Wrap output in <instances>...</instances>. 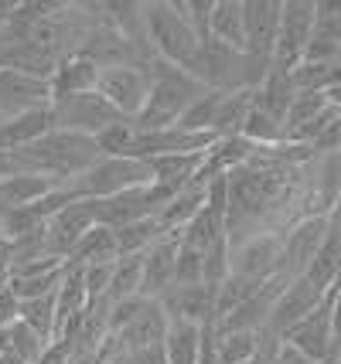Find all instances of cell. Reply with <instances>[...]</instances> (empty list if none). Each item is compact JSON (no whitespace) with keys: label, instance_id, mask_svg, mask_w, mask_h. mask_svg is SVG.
I'll list each match as a JSON object with an SVG mask.
<instances>
[{"label":"cell","instance_id":"6da1fadb","mask_svg":"<svg viewBox=\"0 0 341 364\" xmlns=\"http://www.w3.org/2000/svg\"><path fill=\"white\" fill-rule=\"evenodd\" d=\"M140 28H144V41L157 62H167L181 72H188V75H195L205 41L184 21V14L178 11V0L140 4Z\"/></svg>","mask_w":341,"mask_h":364},{"label":"cell","instance_id":"7a4b0ae2","mask_svg":"<svg viewBox=\"0 0 341 364\" xmlns=\"http://www.w3.org/2000/svg\"><path fill=\"white\" fill-rule=\"evenodd\" d=\"M147 72H150V92H147L144 109L133 119V129L154 133V129L178 127V119L188 112V106L205 92V85L195 75H188V72H181L167 62H157V58L147 65Z\"/></svg>","mask_w":341,"mask_h":364},{"label":"cell","instance_id":"3957f363","mask_svg":"<svg viewBox=\"0 0 341 364\" xmlns=\"http://www.w3.org/2000/svg\"><path fill=\"white\" fill-rule=\"evenodd\" d=\"M147 184H154L150 164L137 157H103L79 181H72L75 194L85 201H103V198H113V194H123V191L133 188H147Z\"/></svg>","mask_w":341,"mask_h":364},{"label":"cell","instance_id":"277c9868","mask_svg":"<svg viewBox=\"0 0 341 364\" xmlns=\"http://www.w3.org/2000/svg\"><path fill=\"white\" fill-rule=\"evenodd\" d=\"M310 31H314V0H283L270 68L290 75L293 68L304 62V51L310 45Z\"/></svg>","mask_w":341,"mask_h":364},{"label":"cell","instance_id":"5b68a950","mask_svg":"<svg viewBox=\"0 0 341 364\" xmlns=\"http://www.w3.org/2000/svg\"><path fill=\"white\" fill-rule=\"evenodd\" d=\"M51 119H55V129H62V133H75V136L96 140L103 129L120 123L123 116L99 92H82V95H68V99H55L51 102Z\"/></svg>","mask_w":341,"mask_h":364},{"label":"cell","instance_id":"8992f818","mask_svg":"<svg viewBox=\"0 0 341 364\" xmlns=\"http://www.w3.org/2000/svg\"><path fill=\"white\" fill-rule=\"evenodd\" d=\"M96 92L113 106L123 119H137V112L144 109L147 92H150V72L144 65H110L99 68Z\"/></svg>","mask_w":341,"mask_h":364},{"label":"cell","instance_id":"52a82bcc","mask_svg":"<svg viewBox=\"0 0 341 364\" xmlns=\"http://www.w3.org/2000/svg\"><path fill=\"white\" fill-rule=\"evenodd\" d=\"M283 344L293 348L297 354H304L308 361L327 364L331 350H335V289L314 306V314H308L283 337Z\"/></svg>","mask_w":341,"mask_h":364},{"label":"cell","instance_id":"ba28073f","mask_svg":"<svg viewBox=\"0 0 341 364\" xmlns=\"http://www.w3.org/2000/svg\"><path fill=\"white\" fill-rule=\"evenodd\" d=\"M96 205L93 201H85V198H75L72 205H65L62 211H55L45 225V245H48V252L55 259H62L68 262L72 252L79 249V242L93 228H96Z\"/></svg>","mask_w":341,"mask_h":364},{"label":"cell","instance_id":"9c48e42d","mask_svg":"<svg viewBox=\"0 0 341 364\" xmlns=\"http://www.w3.org/2000/svg\"><path fill=\"white\" fill-rule=\"evenodd\" d=\"M327 235V218L318 215V218H300L293 222L283 238H280V262H276V272L287 276V279H297L304 276L310 266L314 252L321 249V242Z\"/></svg>","mask_w":341,"mask_h":364},{"label":"cell","instance_id":"30bf717a","mask_svg":"<svg viewBox=\"0 0 341 364\" xmlns=\"http://www.w3.org/2000/svg\"><path fill=\"white\" fill-rule=\"evenodd\" d=\"M48 106H51L48 79H38V75L0 65V119H14V116H24V112L48 109Z\"/></svg>","mask_w":341,"mask_h":364},{"label":"cell","instance_id":"8fae6325","mask_svg":"<svg viewBox=\"0 0 341 364\" xmlns=\"http://www.w3.org/2000/svg\"><path fill=\"white\" fill-rule=\"evenodd\" d=\"M325 296L327 293H321L318 286H310L304 276H297V279H290L287 289L276 296L273 310H270V320H266V327H263V331L273 333L276 341H283V337H287L300 320L308 317V314H314V306L325 300Z\"/></svg>","mask_w":341,"mask_h":364},{"label":"cell","instance_id":"7c38bea8","mask_svg":"<svg viewBox=\"0 0 341 364\" xmlns=\"http://www.w3.org/2000/svg\"><path fill=\"white\" fill-rule=\"evenodd\" d=\"M280 7L283 0H243L246 14V55L270 62L280 31Z\"/></svg>","mask_w":341,"mask_h":364},{"label":"cell","instance_id":"4fadbf2b","mask_svg":"<svg viewBox=\"0 0 341 364\" xmlns=\"http://www.w3.org/2000/svg\"><path fill=\"white\" fill-rule=\"evenodd\" d=\"M174 259H178V232H167L144 252V272H140V296L161 300L174 286Z\"/></svg>","mask_w":341,"mask_h":364},{"label":"cell","instance_id":"5bb4252c","mask_svg":"<svg viewBox=\"0 0 341 364\" xmlns=\"http://www.w3.org/2000/svg\"><path fill=\"white\" fill-rule=\"evenodd\" d=\"M161 306L167 320H184V323H198L205 327L215 320V289L205 283L198 286H171L161 296Z\"/></svg>","mask_w":341,"mask_h":364},{"label":"cell","instance_id":"9a60e30c","mask_svg":"<svg viewBox=\"0 0 341 364\" xmlns=\"http://www.w3.org/2000/svg\"><path fill=\"white\" fill-rule=\"evenodd\" d=\"M99 82V65L93 58H85L82 51H68L58 58L55 72H51V102L55 99H68V95H82V92H96Z\"/></svg>","mask_w":341,"mask_h":364},{"label":"cell","instance_id":"2e32d148","mask_svg":"<svg viewBox=\"0 0 341 364\" xmlns=\"http://www.w3.org/2000/svg\"><path fill=\"white\" fill-rule=\"evenodd\" d=\"M164 333H167V314H164L161 300H147L144 310H140L120 333H110V337L120 341L123 354H137V350L164 344Z\"/></svg>","mask_w":341,"mask_h":364},{"label":"cell","instance_id":"e0dca14e","mask_svg":"<svg viewBox=\"0 0 341 364\" xmlns=\"http://www.w3.org/2000/svg\"><path fill=\"white\" fill-rule=\"evenodd\" d=\"M51 129H55L51 106L48 109H34V112H24V116H14V119H0V154L24 150V146L38 143L41 136H48Z\"/></svg>","mask_w":341,"mask_h":364},{"label":"cell","instance_id":"ac0fdd59","mask_svg":"<svg viewBox=\"0 0 341 364\" xmlns=\"http://www.w3.org/2000/svg\"><path fill=\"white\" fill-rule=\"evenodd\" d=\"M55 188H62V184H58V181H48V177H34V174L0 177V218L11 215V211L38 205V201L48 198Z\"/></svg>","mask_w":341,"mask_h":364},{"label":"cell","instance_id":"d6986e66","mask_svg":"<svg viewBox=\"0 0 341 364\" xmlns=\"http://www.w3.org/2000/svg\"><path fill=\"white\" fill-rule=\"evenodd\" d=\"M209 38L232 51H246V14L243 0H215L209 17Z\"/></svg>","mask_w":341,"mask_h":364},{"label":"cell","instance_id":"ffe728a7","mask_svg":"<svg viewBox=\"0 0 341 364\" xmlns=\"http://www.w3.org/2000/svg\"><path fill=\"white\" fill-rule=\"evenodd\" d=\"M304 279H308L310 286H318L321 293H331V289L338 286V279H341V232H331V228H327L325 242H321V249L310 259Z\"/></svg>","mask_w":341,"mask_h":364},{"label":"cell","instance_id":"44dd1931","mask_svg":"<svg viewBox=\"0 0 341 364\" xmlns=\"http://www.w3.org/2000/svg\"><path fill=\"white\" fill-rule=\"evenodd\" d=\"M198 350H201V327L184 320H167V333H164L167 364H198Z\"/></svg>","mask_w":341,"mask_h":364},{"label":"cell","instance_id":"7402d4cb","mask_svg":"<svg viewBox=\"0 0 341 364\" xmlns=\"http://www.w3.org/2000/svg\"><path fill=\"white\" fill-rule=\"evenodd\" d=\"M260 358V331H215V361L253 364Z\"/></svg>","mask_w":341,"mask_h":364},{"label":"cell","instance_id":"603a6c76","mask_svg":"<svg viewBox=\"0 0 341 364\" xmlns=\"http://www.w3.org/2000/svg\"><path fill=\"white\" fill-rule=\"evenodd\" d=\"M116 259H120V249H116L113 228L96 225V228L79 242V249L72 252L68 262H75V266H110V262H116Z\"/></svg>","mask_w":341,"mask_h":364},{"label":"cell","instance_id":"cb8c5ba5","mask_svg":"<svg viewBox=\"0 0 341 364\" xmlns=\"http://www.w3.org/2000/svg\"><path fill=\"white\" fill-rule=\"evenodd\" d=\"M48 348H51L48 341L38 337L31 327H24L21 320H14V323L4 327V354H11L17 364H38L45 358Z\"/></svg>","mask_w":341,"mask_h":364},{"label":"cell","instance_id":"d4e9b609","mask_svg":"<svg viewBox=\"0 0 341 364\" xmlns=\"http://www.w3.org/2000/svg\"><path fill=\"white\" fill-rule=\"evenodd\" d=\"M116 249L120 255H144L157 238H164V225L157 222V215H150V218H140V222H130L123 225V228H116Z\"/></svg>","mask_w":341,"mask_h":364},{"label":"cell","instance_id":"484cf974","mask_svg":"<svg viewBox=\"0 0 341 364\" xmlns=\"http://www.w3.org/2000/svg\"><path fill=\"white\" fill-rule=\"evenodd\" d=\"M55 317H58V289L48 296H38V300H24L17 310V320L24 327H31L38 337H45L48 344L55 341Z\"/></svg>","mask_w":341,"mask_h":364},{"label":"cell","instance_id":"4316f807","mask_svg":"<svg viewBox=\"0 0 341 364\" xmlns=\"http://www.w3.org/2000/svg\"><path fill=\"white\" fill-rule=\"evenodd\" d=\"M140 272H144V255H120L113 262L106 300L120 303V300H130V296H140Z\"/></svg>","mask_w":341,"mask_h":364},{"label":"cell","instance_id":"83f0119b","mask_svg":"<svg viewBox=\"0 0 341 364\" xmlns=\"http://www.w3.org/2000/svg\"><path fill=\"white\" fill-rule=\"evenodd\" d=\"M310 41L341 48V0H314V31Z\"/></svg>","mask_w":341,"mask_h":364},{"label":"cell","instance_id":"f1b7e54d","mask_svg":"<svg viewBox=\"0 0 341 364\" xmlns=\"http://www.w3.org/2000/svg\"><path fill=\"white\" fill-rule=\"evenodd\" d=\"M137 140V129H133L130 119H120L110 129H103L96 136V146L103 157H130V146Z\"/></svg>","mask_w":341,"mask_h":364},{"label":"cell","instance_id":"f546056e","mask_svg":"<svg viewBox=\"0 0 341 364\" xmlns=\"http://www.w3.org/2000/svg\"><path fill=\"white\" fill-rule=\"evenodd\" d=\"M205 276V252L192 249L178 238V259H174V286H198Z\"/></svg>","mask_w":341,"mask_h":364},{"label":"cell","instance_id":"4dcf8cb0","mask_svg":"<svg viewBox=\"0 0 341 364\" xmlns=\"http://www.w3.org/2000/svg\"><path fill=\"white\" fill-rule=\"evenodd\" d=\"M11 272H14V245L0 238V289L11 283Z\"/></svg>","mask_w":341,"mask_h":364},{"label":"cell","instance_id":"1f68e13d","mask_svg":"<svg viewBox=\"0 0 341 364\" xmlns=\"http://www.w3.org/2000/svg\"><path fill=\"white\" fill-rule=\"evenodd\" d=\"M127 358H130V364H167V358H164V344L137 350V354H127Z\"/></svg>","mask_w":341,"mask_h":364},{"label":"cell","instance_id":"d6a6232c","mask_svg":"<svg viewBox=\"0 0 341 364\" xmlns=\"http://www.w3.org/2000/svg\"><path fill=\"white\" fill-rule=\"evenodd\" d=\"M327 228L341 232V191H338V198H335V205H331V211H327Z\"/></svg>","mask_w":341,"mask_h":364},{"label":"cell","instance_id":"836d02e7","mask_svg":"<svg viewBox=\"0 0 341 364\" xmlns=\"http://www.w3.org/2000/svg\"><path fill=\"white\" fill-rule=\"evenodd\" d=\"M0 364H17V361L11 358V354H0Z\"/></svg>","mask_w":341,"mask_h":364},{"label":"cell","instance_id":"e575fe53","mask_svg":"<svg viewBox=\"0 0 341 364\" xmlns=\"http://www.w3.org/2000/svg\"><path fill=\"white\" fill-rule=\"evenodd\" d=\"M0 238H4V225H0Z\"/></svg>","mask_w":341,"mask_h":364},{"label":"cell","instance_id":"d590c367","mask_svg":"<svg viewBox=\"0 0 341 364\" xmlns=\"http://www.w3.org/2000/svg\"><path fill=\"white\" fill-rule=\"evenodd\" d=\"M338 364H341V358H338Z\"/></svg>","mask_w":341,"mask_h":364},{"label":"cell","instance_id":"8d00e7d4","mask_svg":"<svg viewBox=\"0 0 341 364\" xmlns=\"http://www.w3.org/2000/svg\"><path fill=\"white\" fill-rule=\"evenodd\" d=\"M253 364H256V361H253Z\"/></svg>","mask_w":341,"mask_h":364}]
</instances>
